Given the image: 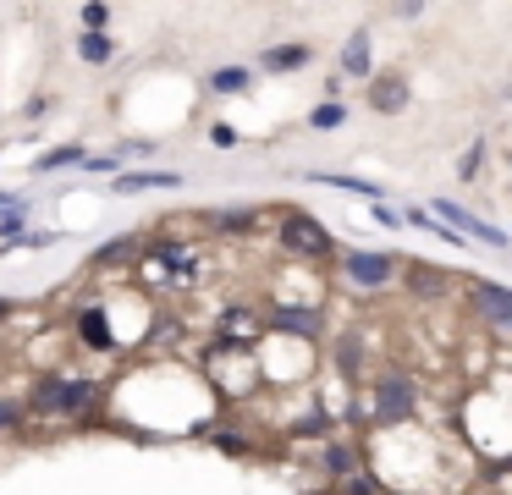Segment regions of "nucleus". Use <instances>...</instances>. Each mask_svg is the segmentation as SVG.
<instances>
[{"label":"nucleus","instance_id":"obj_1","mask_svg":"<svg viewBox=\"0 0 512 495\" xmlns=\"http://www.w3.org/2000/svg\"><path fill=\"white\" fill-rule=\"evenodd\" d=\"M89 402H94V380H78V374H50L34 391V407H45V413H83Z\"/></svg>","mask_w":512,"mask_h":495},{"label":"nucleus","instance_id":"obj_2","mask_svg":"<svg viewBox=\"0 0 512 495\" xmlns=\"http://www.w3.org/2000/svg\"><path fill=\"white\" fill-rule=\"evenodd\" d=\"M281 248L303 253V259H325V253H331L336 242H331V231H325L320 220H309V215H287V220H281Z\"/></svg>","mask_w":512,"mask_h":495},{"label":"nucleus","instance_id":"obj_3","mask_svg":"<svg viewBox=\"0 0 512 495\" xmlns=\"http://www.w3.org/2000/svg\"><path fill=\"white\" fill-rule=\"evenodd\" d=\"M435 220H446V226L457 231V237H479L485 248H507V231H496L490 220L468 215L463 204H452V198H435Z\"/></svg>","mask_w":512,"mask_h":495},{"label":"nucleus","instance_id":"obj_4","mask_svg":"<svg viewBox=\"0 0 512 495\" xmlns=\"http://www.w3.org/2000/svg\"><path fill=\"white\" fill-rule=\"evenodd\" d=\"M413 413V380L408 374H386L375 385V424H402Z\"/></svg>","mask_w":512,"mask_h":495},{"label":"nucleus","instance_id":"obj_5","mask_svg":"<svg viewBox=\"0 0 512 495\" xmlns=\"http://www.w3.org/2000/svg\"><path fill=\"white\" fill-rule=\"evenodd\" d=\"M391 275H397V264H391L386 253H369V248L347 253V281H353V286H369V292H375V286L391 281Z\"/></svg>","mask_w":512,"mask_h":495},{"label":"nucleus","instance_id":"obj_6","mask_svg":"<svg viewBox=\"0 0 512 495\" xmlns=\"http://www.w3.org/2000/svg\"><path fill=\"white\" fill-rule=\"evenodd\" d=\"M474 308L490 319V325L512 330V292H507L501 281H479V286H474Z\"/></svg>","mask_w":512,"mask_h":495},{"label":"nucleus","instance_id":"obj_7","mask_svg":"<svg viewBox=\"0 0 512 495\" xmlns=\"http://www.w3.org/2000/svg\"><path fill=\"white\" fill-rule=\"evenodd\" d=\"M369 105H375L380 116H397V110L408 105V83H402L397 72H380V77H369Z\"/></svg>","mask_w":512,"mask_h":495},{"label":"nucleus","instance_id":"obj_8","mask_svg":"<svg viewBox=\"0 0 512 495\" xmlns=\"http://www.w3.org/2000/svg\"><path fill=\"white\" fill-rule=\"evenodd\" d=\"M78 336H83V347H94V352H111V347H116V336H111V319H105V308H89V314L78 319Z\"/></svg>","mask_w":512,"mask_h":495},{"label":"nucleus","instance_id":"obj_9","mask_svg":"<svg viewBox=\"0 0 512 495\" xmlns=\"http://www.w3.org/2000/svg\"><path fill=\"white\" fill-rule=\"evenodd\" d=\"M149 187H182V176H171V171H122L116 176V193H149Z\"/></svg>","mask_w":512,"mask_h":495},{"label":"nucleus","instance_id":"obj_10","mask_svg":"<svg viewBox=\"0 0 512 495\" xmlns=\"http://www.w3.org/2000/svg\"><path fill=\"white\" fill-rule=\"evenodd\" d=\"M342 72L347 77H375L369 72V33L364 28H353V39L342 44Z\"/></svg>","mask_w":512,"mask_h":495},{"label":"nucleus","instance_id":"obj_11","mask_svg":"<svg viewBox=\"0 0 512 495\" xmlns=\"http://www.w3.org/2000/svg\"><path fill=\"white\" fill-rule=\"evenodd\" d=\"M303 61H309V44H276V50H265V72H292Z\"/></svg>","mask_w":512,"mask_h":495},{"label":"nucleus","instance_id":"obj_12","mask_svg":"<svg viewBox=\"0 0 512 495\" xmlns=\"http://www.w3.org/2000/svg\"><path fill=\"white\" fill-rule=\"evenodd\" d=\"M83 160H89V154L72 149V143H67V149H45V154H39L34 171H39V176H50V171H67V165H83Z\"/></svg>","mask_w":512,"mask_h":495},{"label":"nucleus","instance_id":"obj_13","mask_svg":"<svg viewBox=\"0 0 512 495\" xmlns=\"http://www.w3.org/2000/svg\"><path fill=\"white\" fill-rule=\"evenodd\" d=\"M276 325L298 330V336H320V314H309V308H276Z\"/></svg>","mask_w":512,"mask_h":495},{"label":"nucleus","instance_id":"obj_14","mask_svg":"<svg viewBox=\"0 0 512 495\" xmlns=\"http://www.w3.org/2000/svg\"><path fill=\"white\" fill-rule=\"evenodd\" d=\"M314 182H331V187H342V193H364V198H380V187L375 182H364V176H342V171H320Z\"/></svg>","mask_w":512,"mask_h":495},{"label":"nucleus","instance_id":"obj_15","mask_svg":"<svg viewBox=\"0 0 512 495\" xmlns=\"http://www.w3.org/2000/svg\"><path fill=\"white\" fill-rule=\"evenodd\" d=\"M210 88H215V94H243V88H248V72H243V66H221V72L210 77Z\"/></svg>","mask_w":512,"mask_h":495},{"label":"nucleus","instance_id":"obj_16","mask_svg":"<svg viewBox=\"0 0 512 495\" xmlns=\"http://www.w3.org/2000/svg\"><path fill=\"white\" fill-rule=\"evenodd\" d=\"M78 55H83V61H105V55H111V39H105V33H83Z\"/></svg>","mask_w":512,"mask_h":495},{"label":"nucleus","instance_id":"obj_17","mask_svg":"<svg viewBox=\"0 0 512 495\" xmlns=\"http://www.w3.org/2000/svg\"><path fill=\"white\" fill-rule=\"evenodd\" d=\"M309 121H314V127H320V132H331V127H342V121H347V110H342V105H336V99H325V105H320V110H314V116H309Z\"/></svg>","mask_w":512,"mask_h":495},{"label":"nucleus","instance_id":"obj_18","mask_svg":"<svg viewBox=\"0 0 512 495\" xmlns=\"http://www.w3.org/2000/svg\"><path fill=\"white\" fill-rule=\"evenodd\" d=\"M105 17H111V11H105L100 0H94V6H83V28H89V33H100V28H105Z\"/></svg>","mask_w":512,"mask_h":495},{"label":"nucleus","instance_id":"obj_19","mask_svg":"<svg viewBox=\"0 0 512 495\" xmlns=\"http://www.w3.org/2000/svg\"><path fill=\"white\" fill-rule=\"evenodd\" d=\"M479 160H485V143H474V149H468V160L457 165V171H463V182H474V176H479Z\"/></svg>","mask_w":512,"mask_h":495},{"label":"nucleus","instance_id":"obj_20","mask_svg":"<svg viewBox=\"0 0 512 495\" xmlns=\"http://www.w3.org/2000/svg\"><path fill=\"white\" fill-rule=\"evenodd\" d=\"M17 424V407L12 402H0V429H12Z\"/></svg>","mask_w":512,"mask_h":495},{"label":"nucleus","instance_id":"obj_21","mask_svg":"<svg viewBox=\"0 0 512 495\" xmlns=\"http://www.w3.org/2000/svg\"><path fill=\"white\" fill-rule=\"evenodd\" d=\"M0 314H6V303H0Z\"/></svg>","mask_w":512,"mask_h":495}]
</instances>
